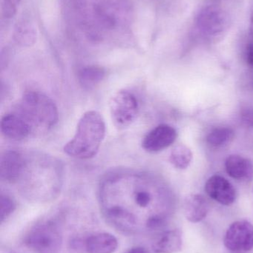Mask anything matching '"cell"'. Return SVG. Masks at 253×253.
Listing matches in <instances>:
<instances>
[{
    "label": "cell",
    "mask_w": 253,
    "mask_h": 253,
    "mask_svg": "<svg viewBox=\"0 0 253 253\" xmlns=\"http://www.w3.org/2000/svg\"><path fill=\"white\" fill-rule=\"evenodd\" d=\"M126 253H149L147 252V250L144 249V248L138 247V248H134L132 249L129 250Z\"/></svg>",
    "instance_id": "cell-23"
},
{
    "label": "cell",
    "mask_w": 253,
    "mask_h": 253,
    "mask_svg": "<svg viewBox=\"0 0 253 253\" xmlns=\"http://www.w3.org/2000/svg\"><path fill=\"white\" fill-rule=\"evenodd\" d=\"M21 114L32 126L49 129L58 122L59 114L54 102L43 93L37 91L26 92L19 106Z\"/></svg>",
    "instance_id": "cell-3"
},
{
    "label": "cell",
    "mask_w": 253,
    "mask_h": 253,
    "mask_svg": "<svg viewBox=\"0 0 253 253\" xmlns=\"http://www.w3.org/2000/svg\"><path fill=\"white\" fill-rule=\"evenodd\" d=\"M234 135V131L231 128L221 126L215 128L209 132L206 138V142L211 147H224L233 141Z\"/></svg>",
    "instance_id": "cell-19"
},
{
    "label": "cell",
    "mask_w": 253,
    "mask_h": 253,
    "mask_svg": "<svg viewBox=\"0 0 253 253\" xmlns=\"http://www.w3.org/2000/svg\"><path fill=\"white\" fill-rule=\"evenodd\" d=\"M141 180L135 175L108 180L101 190L105 218L117 230L129 234L157 228L165 221L164 217L149 212L153 195Z\"/></svg>",
    "instance_id": "cell-1"
},
{
    "label": "cell",
    "mask_w": 253,
    "mask_h": 253,
    "mask_svg": "<svg viewBox=\"0 0 253 253\" xmlns=\"http://www.w3.org/2000/svg\"><path fill=\"white\" fill-rule=\"evenodd\" d=\"M251 34L253 38V10L251 16Z\"/></svg>",
    "instance_id": "cell-26"
},
{
    "label": "cell",
    "mask_w": 253,
    "mask_h": 253,
    "mask_svg": "<svg viewBox=\"0 0 253 253\" xmlns=\"http://www.w3.org/2000/svg\"><path fill=\"white\" fill-rule=\"evenodd\" d=\"M16 209V204L13 199L7 195H1L0 197V220L2 223L8 218Z\"/></svg>",
    "instance_id": "cell-20"
},
{
    "label": "cell",
    "mask_w": 253,
    "mask_h": 253,
    "mask_svg": "<svg viewBox=\"0 0 253 253\" xmlns=\"http://www.w3.org/2000/svg\"><path fill=\"white\" fill-rule=\"evenodd\" d=\"M246 58L248 65L253 67V43H250L247 47Z\"/></svg>",
    "instance_id": "cell-22"
},
{
    "label": "cell",
    "mask_w": 253,
    "mask_h": 253,
    "mask_svg": "<svg viewBox=\"0 0 253 253\" xmlns=\"http://www.w3.org/2000/svg\"><path fill=\"white\" fill-rule=\"evenodd\" d=\"M13 38L19 45L32 46L37 41V30L34 24L26 19L17 22L13 31Z\"/></svg>",
    "instance_id": "cell-15"
},
{
    "label": "cell",
    "mask_w": 253,
    "mask_h": 253,
    "mask_svg": "<svg viewBox=\"0 0 253 253\" xmlns=\"http://www.w3.org/2000/svg\"><path fill=\"white\" fill-rule=\"evenodd\" d=\"M223 16L215 8H208L201 14L200 23L203 30L210 34H215L222 28Z\"/></svg>",
    "instance_id": "cell-17"
},
{
    "label": "cell",
    "mask_w": 253,
    "mask_h": 253,
    "mask_svg": "<svg viewBox=\"0 0 253 253\" xmlns=\"http://www.w3.org/2000/svg\"><path fill=\"white\" fill-rule=\"evenodd\" d=\"M226 170L230 177L238 180H250L253 178L252 161L239 155H231L225 162Z\"/></svg>",
    "instance_id": "cell-13"
},
{
    "label": "cell",
    "mask_w": 253,
    "mask_h": 253,
    "mask_svg": "<svg viewBox=\"0 0 253 253\" xmlns=\"http://www.w3.org/2000/svg\"><path fill=\"white\" fill-rule=\"evenodd\" d=\"M105 71L99 66H88L82 68L79 73V80L86 88H93L105 78Z\"/></svg>",
    "instance_id": "cell-16"
},
{
    "label": "cell",
    "mask_w": 253,
    "mask_h": 253,
    "mask_svg": "<svg viewBox=\"0 0 253 253\" xmlns=\"http://www.w3.org/2000/svg\"><path fill=\"white\" fill-rule=\"evenodd\" d=\"M25 168V161L20 153L7 150L0 158V177L3 181L13 183L22 175Z\"/></svg>",
    "instance_id": "cell-10"
},
{
    "label": "cell",
    "mask_w": 253,
    "mask_h": 253,
    "mask_svg": "<svg viewBox=\"0 0 253 253\" xmlns=\"http://www.w3.org/2000/svg\"><path fill=\"white\" fill-rule=\"evenodd\" d=\"M117 248V239L108 233L92 235L85 242V248L88 253H114Z\"/></svg>",
    "instance_id": "cell-12"
},
{
    "label": "cell",
    "mask_w": 253,
    "mask_h": 253,
    "mask_svg": "<svg viewBox=\"0 0 253 253\" xmlns=\"http://www.w3.org/2000/svg\"><path fill=\"white\" fill-rule=\"evenodd\" d=\"M209 211V203L202 195H189L184 199V215L190 222H200L206 218Z\"/></svg>",
    "instance_id": "cell-11"
},
{
    "label": "cell",
    "mask_w": 253,
    "mask_h": 253,
    "mask_svg": "<svg viewBox=\"0 0 253 253\" xmlns=\"http://www.w3.org/2000/svg\"><path fill=\"white\" fill-rule=\"evenodd\" d=\"M16 7L2 3V14L5 18H11L16 14Z\"/></svg>",
    "instance_id": "cell-21"
},
{
    "label": "cell",
    "mask_w": 253,
    "mask_h": 253,
    "mask_svg": "<svg viewBox=\"0 0 253 253\" xmlns=\"http://www.w3.org/2000/svg\"><path fill=\"white\" fill-rule=\"evenodd\" d=\"M62 242L60 229L52 221H44L34 226L25 239L26 246L35 253H59Z\"/></svg>",
    "instance_id": "cell-4"
},
{
    "label": "cell",
    "mask_w": 253,
    "mask_h": 253,
    "mask_svg": "<svg viewBox=\"0 0 253 253\" xmlns=\"http://www.w3.org/2000/svg\"><path fill=\"white\" fill-rule=\"evenodd\" d=\"M182 232L178 229L162 233L153 244V250L157 253H175L182 249Z\"/></svg>",
    "instance_id": "cell-14"
},
{
    "label": "cell",
    "mask_w": 253,
    "mask_h": 253,
    "mask_svg": "<svg viewBox=\"0 0 253 253\" xmlns=\"http://www.w3.org/2000/svg\"><path fill=\"white\" fill-rule=\"evenodd\" d=\"M1 132L10 139L22 140L27 138L33 127L19 113L6 114L0 123Z\"/></svg>",
    "instance_id": "cell-9"
},
{
    "label": "cell",
    "mask_w": 253,
    "mask_h": 253,
    "mask_svg": "<svg viewBox=\"0 0 253 253\" xmlns=\"http://www.w3.org/2000/svg\"><path fill=\"white\" fill-rule=\"evenodd\" d=\"M205 190L209 197L221 205L229 206L234 203L236 192L233 184L221 175L210 177L205 184Z\"/></svg>",
    "instance_id": "cell-8"
},
{
    "label": "cell",
    "mask_w": 253,
    "mask_h": 253,
    "mask_svg": "<svg viewBox=\"0 0 253 253\" xmlns=\"http://www.w3.org/2000/svg\"><path fill=\"white\" fill-rule=\"evenodd\" d=\"M193 159V153L190 147L184 144H178L172 149L169 156V162L177 169H184L190 166Z\"/></svg>",
    "instance_id": "cell-18"
},
{
    "label": "cell",
    "mask_w": 253,
    "mask_h": 253,
    "mask_svg": "<svg viewBox=\"0 0 253 253\" xmlns=\"http://www.w3.org/2000/svg\"><path fill=\"white\" fill-rule=\"evenodd\" d=\"M20 1L21 0H3V3L16 7L20 2Z\"/></svg>",
    "instance_id": "cell-25"
},
{
    "label": "cell",
    "mask_w": 253,
    "mask_h": 253,
    "mask_svg": "<svg viewBox=\"0 0 253 253\" xmlns=\"http://www.w3.org/2000/svg\"><path fill=\"white\" fill-rule=\"evenodd\" d=\"M110 114L118 128L130 126L138 117L139 106L136 97L127 90H120L111 97Z\"/></svg>",
    "instance_id": "cell-5"
},
{
    "label": "cell",
    "mask_w": 253,
    "mask_h": 253,
    "mask_svg": "<svg viewBox=\"0 0 253 253\" xmlns=\"http://www.w3.org/2000/svg\"><path fill=\"white\" fill-rule=\"evenodd\" d=\"M224 246L232 252H248L253 249V225L247 220L235 221L227 229Z\"/></svg>",
    "instance_id": "cell-6"
},
{
    "label": "cell",
    "mask_w": 253,
    "mask_h": 253,
    "mask_svg": "<svg viewBox=\"0 0 253 253\" xmlns=\"http://www.w3.org/2000/svg\"><path fill=\"white\" fill-rule=\"evenodd\" d=\"M245 120L250 126H253V112L247 113L245 114Z\"/></svg>",
    "instance_id": "cell-24"
},
{
    "label": "cell",
    "mask_w": 253,
    "mask_h": 253,
    "mask_svg": "<svg viewBox=\"0 0 253 253\" xmlns=\"http://www.w3.org/2000/svg\"><path fill=\"white\" fill-rule=\"evenodd\" d=\"M178 133L176 129L168 125H160L152 129L143 140L144 150L150 153L161 151L173 144Z\"/></svg>",
    "instance_id": "cell-7"
},
{
    "label": "cell",
    "mask_w": 253,
    "mask_h": 253,
    "mask_svg": "<svg viewBox=\"0 0 253 253\" xmlns=\"http://www.w3.org/2000/svg\"><path fill=\"white\" fill-rule=\"evenodd\" d=\"M105 129L102 115L95 111H88L79 121L75 134L65 144L64 152L76 159L95 157L105 138Z\"/></svg>",
    "instance_id": "cell-2"
}]
</instances>
